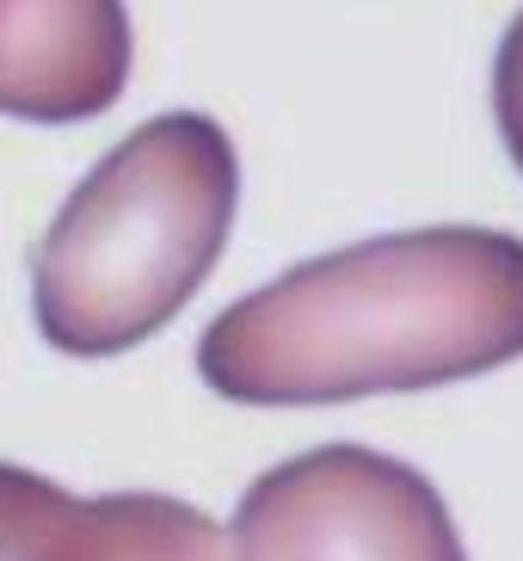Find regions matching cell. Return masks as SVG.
I'll return each instance as SVG.
<instances>
[{
  "label": "cell",
  "instance_id": "obj_1",
  "mask_svg": "<svg viewBox=\"0 0 523 561\" xmlns=\"http://www.w3.org/2000/svg\"><path fill=\"white\" fill-rule=\"evenodd\" d=\"M523 358V234L443 222L295 265L229 302L197 377L246 408L400 396Z\"/></svg>",
  "mask_w": 523,
  "mask_h": 561
},
{
  "label": "cell",
  "instance_id": "obj_2",
  "mask_svg": "<svg viewBox=\"0 0 523 561\" xmlns=\"http://www.w3.org/2000/svg\"><path fill=\"white\" fill-rule=\"evenodd\" d=\"M241 204L229 130L166 112L74 185L32 260L37 328L68 358H112L161 333L216 272Z\"/></svg>",
  "mask_w": 523,
  "mask_h": 561
},
{
  "label": "cell",
  "instance_id": "obj_3",
  "mask_svg": "<svg viewBox=\"0 0 523 561\" xmlns=\"http://www.w3.org/2000/svg\"><path fill=\"white\" fill-rule=\"evenodd\" d=\"M229 543L234 561H468L438 488L363 445L265 469L234 506Z\"/></svg>",
  "mask_w": 523,
  "mask_h": 561
},
{
  "label": "cell",
  "instance_id": "obj_4",
  "mask_svg": "<svg viewBox=\"0 0 523 561\" xmlns=\"http://www.w3.org/2000/svg\"><path fill=\"white\" fill-rule=\"evenodd\" d=\"M130 81L124 0H0V112L32 124L98 117Z\"/></svg>",
  "mask_w": 523,
  "mask_h": 561
},
{
  "label": "cell",
  "instance_id": "obj_5",
  "mask_svg": "<svg viewBox=\"0 0 523 561\" xmlns=\"http://www.w3.org/2000/svg\"><path fill=\"white\" fill-rule=\"evenodd\" d=\"M49 561H234V543L173 494H98L68 500Z\"/></svg>",
  "mask_w": 523,
  "mask_h": 561
},
{
  "label": "cell",
  "instance_id": "obj_6",
  "mask_svg": "<svg viewBox=\"0 0 523 561\" xmlns=\"http://www.w3.org/2000/svg\"><path fill=\"white\" fill-rule=\"evenodd\" d=\"M68 500L74 494H62L56 481L19 462H0V561H49Z\"/></svg>",
  "mask_w": 523,
  "mask_h": 561
},
{
  "label": "cell",
  "instance_id": "obj_7",
  "mask_svg": "<svg viewBox=\"0 0 523 561\" xmlns=\"http://www.w3.org/2000/svg\"><path fill=\"white\" fill-rule=\"evenodd\" d=\"M492 112H499V136H505L511 161L523 173V13L511 19L499 62H492Z\"/></svg>",
  "mask_w": 523,
  "mask_h": 561
}]
</instances>
